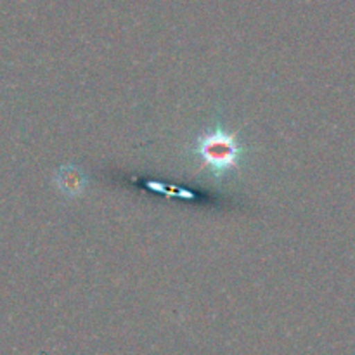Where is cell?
<instances>
[{"label": "cell", "mask_w": 355, "mask_h": 355, "mask_svg": "<svg viewBox=\"0 0 355 355\" xmlns=\"http://www.w3.org/2000/svg\"><path fill=\"white\" fill-rule=\"evenodd\" d=\"M191 153L200 162V170H208L217 182L229 172L238 170L245 158V148L239 142L238 134L225 130L220 120L194 139Z\"/></svg>", "instance_id": "cell-1"}, {"label": "cell", "mask_w": 355, "mask_h": 355, "mask_svg": "<svg viewBox=\"0 0 355 355\" xmlns=\"http://www.w3.org/2000/svg\"><path fill=\"white\" fill-rule=\"evenodd\" d=\"M55 184L61 193L68 194V196H78L85 191L87 177L83 175L78 166L64 165L55 173Z\"/></svg>", "instance_id": "cell-2"}]
</instances>
